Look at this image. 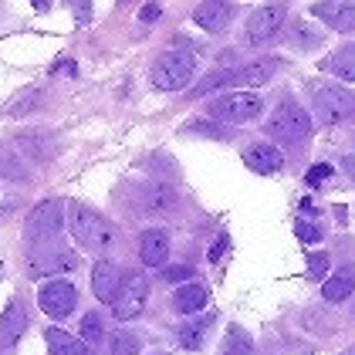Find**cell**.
I'll return each instance as SVG.
<instances>
[{
  "instance_id": "obj_26",
  "label": "cell",
  "mask_w": 355,
  "mask_h": 355,
  "mask_svg": "<svg viewBox=\"0 0 355 355\" xmlns=\"http://www.w3.org/2000/svg\"><path fill=\"white\" fill-rule=\"evenodd\" d=\"M0 176H7V180H28V166L17 156V149H10V146H0Z\"/></svg>"
},
{
  "instance_id": "obj_18",
  "label": "cell",
  "mask_w": 355,
  "mask_h": 355,
  "mask_svg": "<svg viewBox=\"0 0 355 355\" xmlns=\"http://www.w3.org/2000/svg\"><path fill=\"white\" fill-rule=\"evenodd\" d=\"M244 163L254 169V173H277L281 166H284V156L274 149V146H268V142H257V146H250V149H244Z\"/></svg>"
},
{
  "instance_id": "obj_3",
  "label": "cell",
  "mask_w": 355,
  "mask_h": 355,
  "mask_svg": "<svg viewBox=\"0 0 355 355\" xmlns=\"http://www.w3.org/2000/svg\"><path fill=\"white\" fill-rule=\"evenodd\" d=\"M210 119L217 122H230V125H241V122H250L264 112V98L254 95V92H227L220 95L217 102H210Z\"/></svg>"
},
{
  "instance_id": "obj_35",
  "label": "cell",
  "mask_w": 355,
  "mask_h": 355,
  "mask_svg": "<svg viewBox=\"0 0 355 355\" xmlns=\"http://www.w3.org/2000/svg\"><path fill=\"white\" fill-rule=\"evenodd\" d=\"M159 14H163V7H159V3H153V7H146V10L139 14V17H142V21H156Z\"/></svg>"
},
{
  "instance_id": "obj_24",
  "label": "cell",
  "mask_w": 355,
  "mask_h": 355,
  "mask_svg": "<svg viewBox=\"0 0 355 355\" xmlns=\"http://www.w3.org/2000/svg\"><path fill=\"white\" fill-rule=\"evenodd\" d=\"M207 328H210V318H196V322H187V325L176 328V338H180V345L183 349H200L203 345V338H207Z\"/></svg>"
},
{
  "instance_id": "obj_11",
  "label": "cell",
  "mask_w": 355,
  "mask_h": 355,
  "mask_svg": "<svg viewBox=\"0 0 355 355\" xmlns=\"http://www.w3.org/2000/svg\"><path fill=\"white\" fill-rule=\"evenodd\" d=\"M284 17H288V10H284L281 3H264V7H257V10L247 17V41H250V44L271 41L274 34L281 31Z\"/></svg>"
},
{
  "instance_id": "obj_20",
  "label": "cell",
  "mask_w": 355,
  "mask_h": 355,
  "mask_svg": "<svg viewBox=\"0 0 355 355\" xmlns=\"http://www.w3.org/2000/svg\"><path fill=\"white\" fill-rule=\"evenodd\" d=\"M207 301H210V291L203 288V284H180V291L173 295V308L180 311V315H193V311H200V308H207Z\"/></svg>"
},
{
  "instance_id": "obj_29",
  "label": "cell",
  "mask_w": 355,
  "mask_h": 355,
  "mask_svg": "<svg viewBox=\"0 0 355 355\" xmlns=\"http://www.w3.org/2000/svg\"><path fill=\"white\" fill-rule=\"evenodd\" d=\"M295 234H298L304 244H318V241H322V230H318L315 223H304V220H298V223H295Z\"/></svg>"
},
{
  "instance_id": "obj_28",
  "label": "cell",
  "mask_w": 355,
  "mask_h": 355,
  "mask_svg": "<svg viewBox=\"0 0 355 355\" xmlns=\"http://www.w3.org/2000/svg\"><path fill=\"white\" fill-rule=\"evenodd\" d=\"M105 338V322L98 318V311H88L82 318V342H88V345H98Z\"/></svg>"
},
{
  "instance_id": "obj_1",
  "label": "cell",
  "mask_w": 355,
  "mask_h": 355,
  "mask_svg": "<svg viewBox=\"0 0 355 355\" xmlns=\"http://www.w3.org/2000/svg\"><path fill=\"white\" fill-rule=\"evenodd\" d=\"M68 227H71V237L82 247H92V250H105L115 241V230L105 217H98L95 210H88L82 203H71L68 207Z\"/></svg>"
},
{
  "instance_id": "obj_21",
  "label": "cell",
  "mask_w": 355,
  "mask_h": 355,
  "mask_svg": "<svg viewBox=\"0 0 355 355\" xmlns=\"http://www.w3.org/2000/svg\"><path fill=\"white\" fill-rule=\"evenodd\" d=\"M44 342H48L51 355H92L88 342L68 335V331H61V328H48V331H44Z\"/></svg>"
},
{
  "instance_id": "obj_34",
  "label": "cell",
  "mask_w": 355,
  "mask_h": 355,
  "mask_svg": "<svg viewBox=\"0 0 355 355\" xmlns=\"http://www.w3.org/2000/svg\"><path fill=\"white\" fill-rule=\"evenodd\" d=\"M227 244H230V237L223 234L217 244H214V250H210V261H220V257H223V250H227Z\"/></svg>"
},
{
  "instance_id": "obj_5",
  "label": "cell",
  "mask_w": 355,
  "mask_h": 355,
  "mask_svg": "<svg viewBox=\"0 0 355 355\" xmlns=\"http://www.w3.org/2000/svg\"><path fill=\"white\" fill-rule=\"evenodd\" d=\"M28 268H31V277H41V274H64V271H75V268H78V257L71 254V247L55 244V241H41V244L31 247Z\"/></svg>"
},
{
  "instance_id": "obj_12",
  "label": "cell",
  "mask_w": 355,
  "mask_h": 355,
  "mask_svg": "<svg viewBox=\"0 0 355 355\" xmlns=\"http://www.w3.org/2000/svg\"><path fill=\"white\" fill-rule=\"evenodd\" d=\"M311 14L325 21L331 31H355V3L349 0H318Z\"/></svg>"
},
{
  "instance_id": "obj_13",
  "label": "cell",
  "mask_w": 355,
  "mask_h": 355,
  "mask_svg": "<svg viewBox=\"0 0 355 355\" xmlns=\"http://www.w3.org/2000/svg\"><path fill=\"white\" fill-rule=\"evenodd\" d=\"M122 281H125V274H122V268L115 261H98L95 271H92V291H95L98 301H109L112 304L115 295H119V288H122Z\"/></svg>"
},
{
  "instance_id": "obj_9",
  "label": "cell",
  "mask_w": 355,
  "mask_h": 355,
  "mask_svg": "<svg viewBox=\"0 0 355 355\" xmlns=\"http://www.w3.org/2000/svg\"><path fill=\"white\" fill-rule=\"evenodd\" d=\"M315 112L325 125H335V122L355 115V92L342 88V85H325L315 92Z\"/></svg>"
},
{
  "instance_id": "obj_32",
  "label": "cell",
  "mask_w": 355,
  "mask_h": 355,
  "mask_svg": "<svg viewBox=\"0 0 355 355\" xmlns=\"http://www.w3.org/2000/svg\"><path fill=\"white\" fill-rule=\"evenodd\" d=\"M325 271H328V257L325 254H311L308 257V274L311 277H325Z\"/></svg>"
},
{
  "instance_id": "obj_39",
  "label": "cell",
  "mask_w": 355,
  "mask_h": 355,
  "mask_svg": "<svg viewBox=\"0 0 355 355\" xmlns=\"http://www.w3.org/2000/svg\"><path fill=\"white\" fill-rule=\"evenodd\" d=\"M349 355H355V352H349Z\"/></svg>"
},
{
  "instance_id": "obj_25",
  "label": "cell",
  "mask_w": 355,
  "mask_h": 355,
  "mask_svg": "<svg viewBox=\"0 0 355 355\" xmlns=\"http://www.w3.org/2000/svg\"><path fill=\"white\" fill-rule=\"evenodd\" d=\"M220 355H254V338H250L241 325H234L227 331V338H223Z\"/></svg>"
},
{
  "instance_id": "obj_33",
  "label": "cell",
  "mask_w": 355,
  "mask_h": 355,
  "mask_svg": "<svg viewBox=\"0 0 355 355\" xmlns=\"http://www.w3.org/2000/svg\"><path fill=\"white\" fill-rule=\"evenodd\" d=\"M68 7H75V10H78V21H88V17H92V0H68Z\"/></svg>"
},
{
  "instance_id": "obj_15",
  "label": "cell",
  "mask_w": 355,
  "mask_h": 355,
  "mask_svg": "<svg viewBox=\"0 0 355 355\" xmlns=\"http://www.w3.org/2000/svg\"><path fill=\"white\" fill-rule=\"evenodd\" d=\"M139 257L146 268H163L169 257V234L166 230H146L139 237Z\"/></svg>"
},
{
  "instance_id": "obj_17",
  "label": "cell",
  "mask_w": 355,
  "mask_h": 355,
  "mask_svg": "<svg viewBox=\"0 0 355 355\" xmlns=\"http://www.w3.org/2000/svg\"><path fill=\"white\" fill-rule=\"evenodd\" d=\"M24 328H28L24 304H21V301H10V304L3 308V315H0V345H3V349H7V345H17V338L24 335Z\"/></svg>"
},
{
  "instance_id": "obj_2",
  "label": "cell",
  "mask_w": 355,
  "mask_h": 355,
  "mask_svg": "<svg viewBox=\"0 0 355 355\" xmlns=\"http://www.w3.org/2000/svg\"><path fill=\"white\" fill-rule=\"evenodd\" d=\"M308 132H311V115L291 98H284L268 119V136L281 139V142H304Z\"/></svg>"
},
{
  "instance_id": "obj_8",
  "label": "cell",
  "mask_w": 355,
  "mask_h": 355,
  "mask_svg": "<svg viewBox=\"0 0 355 355\" xmlns=\"http://www.w3.org/2000/svg\"><path fill=\"white\" fill-rule=\"evenodd\" d=\"M146 298H149V281H146V274H125L119 295L112 301V315H115L119 322H132V318H139V315L146 311Z\"/></svg>"
},
{
  "instance_id": "obj_16",
  "label": "cell",
  "mask_w": 355,
  "mask_h": 355,
  "mask_svg": "<svg viewBox=\"0 0 355 355\" xmlns=\"http://www.w3.org/2000/svg\"><path fill=\"white\" fill-rule=\"evenodd\" d=\"M176 190L173 187H163V183H153V187H142L139 193V210L142 214H169L176 210Z\"/></svg>"
},
{
  "instance_id": "obj_38",
  "label": "cell",
  "mask_w": 355,
  "mask_h": 355,
  "mask_svg": "<svg viewBox=\"0 0 355 355\" xmlns=\"http://www.w3.org/2000/svg\"><path fill=\"white\" fill-rule=\"evenodd\" d=\"M34 7H37V10H48V7H51V0H34Z\"/></svg>"
},
{
  "instance_id": "obj_14",
  "label": "cell",
  "mask_w": 355,
  "mask_h": 355,
  "mask_svg": "<svg viewBox=\"0 0 355 355\" xmlns=\"http://www.w3.org/2000/svg\"><path fill=\"white\" fill-rule=\"evenodd\" d=\"M230 14H234L230 0H203V3L193 10V21L207 31V34H220V31L230 24Z\"/></svg>"
},
{
  "instance_id": "obj_22",
  "label": "cell",
  "mask_w": 355,
  "mask_h": 355,
  "mask_svg": "<svg viewBox=\"0 0 355 355\" xmlns=\"http://www.w3.org/2000/svg\"><path fill=\"white\" fill-rule=\"evenodd\" d=\"M17 146L31 153L34 159H51L55 156V139L48 136V132H24V136L17 139Z\"/></svg>"
},
{
  "instance_id": "obj_37",
  "label": "cell",
  "mask_w": 355,
  "mask_h": 355,
  "mask_svg": "<svg viewBox=\"0 0 355 355\" xmlns=\"http://www.w3.org/2000/svg\"><path fill=\"white\" fill-rule=\"evenodd\" d=\"M345 169H349V176L355 180V156H349V159H345Z\"/></svg>"
},
{
  "instance_id": "obj_6",
  "label": "cell",
  "mask_w": 355,
  "mask_h": 355,
  "mask_svg": "<svg viewBox=\"0 0 355 355\" xmlns=\"http://www.w3.org/2000/svg\"><path fill=\"white\" fill-rule=\"evenodd\" d=\"M271 75H274V61L247 64V68H230V71H214V75H207L203 82L196 85L190 95L193 98H200V95L217 92V88H223V85H264V82H271Z\"/></svg>"
},
{
  "instance_id": "obj_7",
  "label": "cell",
  "mask_w": 355,
  "mask_h": 355,
  "mask_svg": "<svg viewBox=\"0 0 355 355\" xmlns=\"http://www.w3.org/2000/svg\"><path fill=\"white\" fill-rule=\"evenodd\" d=\"M64 220H68L64 203H61V200H44V203H37L28 214V237L34 244L55 241L58 234L64 230Z\"/></svg>"
},
{
  "instance_id": "obj_36",
  "label": "cell",
  "mask_w": 355,
  "mask_h": 355,
  "mask_svg": "<svg viewBox=\"0 0 355 355\" xmlns=\"http://www.w3.org/2000/svg\"><path fill=\"white\" fill-rule=\"evenodd\" d=\"M34 102H37V95H28L24 102H17V105H14V115H24V109H31Z\"/></svg>"
},
{
  "instance_id": "obj_23",
  "label": "cell",
  "mask_w": 355,
  "mask_h": 355,
  "mask_svg": "<svg viewBox=\"0 0 355 355\" xmlns=\"http://www.w3.org/2000/svg\"><path fill=\"white\" fill-rule=\"evenodd\" d=\"M325 68L331 71V75L345 78V82H355V44L338 48V51H335V55L325 61Z\"/></svg>"
},
{
  "instance_id": "obj_31",
  "label": "cell",
  "mask_w": 355,
  "mask_h": 355,
  "mask_svg": "<svg viewBox=\"0 0 355 355\" xmlns=\"http://www.w3.org/2000/svg\"><path fill=\"white\" fill-rule=\"evenodd\" d=\"M163 277H166V281H173V284H176V281H190L193 268H190V264H176V268H166Z\"/></svg>"
},
{
  "instance_id": "obj_30",
  "label": "cell",
  "mask_w": 355,
  "mask_h": 355,
  "mask_svg": "<svg viewBox=\"0 0 355 355\" xmlns=\"http://www.w3.org/2000/svg\"><path fill=\"white\" fill-rule=\"evenodd\" d=\"M328 176H331V166H328V163H318V166H311V169H308L304 183H308V187H322Z\"/></svg>"
},
{
  "instance_id": "obj_19",
  "label": "cell",
  "mask_w": 355,
  "mask_h": 355,
  "mask_svg": "<svg viewBox=\"0 0 355 355\" xmlns=\"http://www.w3.org/2000/svg\"><path fill=\"white\" fill-rule=\"evenodd\" d=\"M352 291H355V264H345V268L335 274V277H328L325 284H322V298L331 301V304L345 301Z\"/></svg>"
},
{
  "instance_id": "obj_10",
  "label": "cell",
  "mask_w": 355,
  "mask_h": 355,
  "mask_svg": "<svg viewBox=\"0 0 355 355\" xmlns=\"http://www.w3.org/2000/svg\"><path fill=\"white\" fill-rule=\"evenodd\" d=\"M37 304H41V311L44 315H51V318H64V315H71L75 311V304H78V291H75V284L71 281H48V284H41V291H37Z\"/></svg>"
},
{
  "instance_id": "obj_4",
  "label": "cell",
  "mask_w": 355,
  "mask_h": 355,
  "mask_svg": "<svg viewBox=\"0 0 355 355\" xmlns=\"http://www.w3.org/2000/svg\"><path fill=\"white\" fill-rule=\"evenodd\" d=\"M193 68H196V61L190 51H163L153 64V85L163 92H180L183 85H190Z\"/></svg>"
},
{
  "instance_id": "obj_27",
  "label": "cell",
  "mask_w": 355,
  "mask_h": 355,
  "mask_svg": "<svg viewBox=\"0 0 355 355\" xmlns=\"http://www.w3.org/2000/svg\"><path fill=\"white\" fill-rule=\"evenodd\" d=\"M109 349H112V355H139L142 352V342H139V335L119 328V331L109 338Z\"/></svg>"
}]
</instances>
